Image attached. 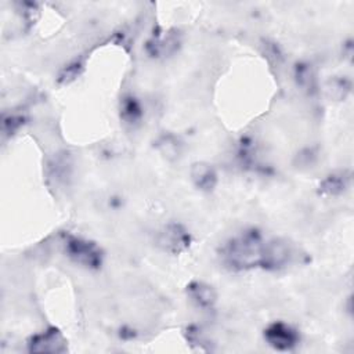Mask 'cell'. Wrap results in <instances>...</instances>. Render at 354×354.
I'll list each match as a JSON object with an SVG mask.
<instances>
[{
    "instance_id": "obj_1",
    "label": "cell",
    "mask_w": 354,
    "mask_h": 354,
    "mask_svg": "<svg viewBox=\"0 0 354 354\" xmlns=\"http://www.w3.org/2000/svg\"><path fill=\"white\" fill-rule=\"evenodd\" d=\"M264 243L256 231H249L231 239L224 248V261L236 270L261 264Z\"/></svg>"
},
{
    "instance_id": "obj_2",
    "label": "cell",
    "mask_w": 354,
    "mask_h": 354,
    "mask_svg": "<svg viewBox=\"0 0 354 354\" xmlns=\"http://www.w3.org/2000/svg\"><path fill=\"white\" fill-rule=\"evenodd\" d=\"M66 252L76 263L86 267H98L101 264V253L91 242L79 238H69L66 242Z\"/></svg>"
},
{
    "instance_id": "obj_3",
    "label": "cell",
    "mask_w": 354,
    "mask_h": 354,
    "mask_svg": "<svg viewBox=\"0 0 354 354\" xmlns=\"http://www.w3.org/2000/svg\"><path fill=\"white\" fill-rule=\"evenodd\" d=\"M264 337L268 342V344L277 350H290L299 342L297 332L282 322L271 324L266 329Z\"/></svg>"
},
{
    "instance_id": "obj_4",
    "label": "cell",
    "mask_w": 354,
    "mask_h": 354,
    "mask_svg": "<svg viewBox=\"0 0 354 354\" xmlns=\"http://www.w3.org/2000/svg\"><path fill=\"white\" fill-rule=\"evenodd\" d=\"M159 245L171 253H180L189 245V235L178 224H169L159 235Z\"/></svg>"
},
{
    "instance_id": "obj_5",
    "label": "cell",
    "mask_w": 354,
    "mask_h": 354,
    "mask_svg": "<svg viewBox=\"0 0 354 354\" xmlns=\"http://www.w3.org/2000/svg\"><path fill=\"white\" fill-rule=\"evenodd\" d=\"M66 350L65 340L57 329H50L30 339L29 351L33 353H64Z\"/></svg>"
},
{
    "instance_id": "obj_6",
    "label": "cell",
    "mask_w": 354,
    "mask_h": 354,
    "mask_svg": "<svg viewBox=\"0 0 354 354\" xmlns=\"http://www.w3.org/2000/svg\"><path fill=\"white\" fill-rule=\"evenodd\" d=\"M290 259V249L285 242L272 241L264 243L261 264L266 268H279L283 267Z\"/></svg>"
},
{
    "instance_id": "obj_7",
    "label": "cell",
    "mask_w": 354,
    "mask_h": 354,
    "mask_svg": "<svg viewBox=\"0 0 354 354\" xmlns=\"http://www.w3.org/2000/svg\"><path fill=\"white\" fill-rule=\"evenodd\" d=\"M192 180L195 185L203 191H210L217 180V176L210 165L206 163H195L191 170Z\"/></svg>"
},
{
    "instance_id": "obj_8",
    "label": "cell",
    "mask_w": 354,
    "mask_h": 354,
    "mask_svg": "<svg viewBox=\"0 0 354 354\" xmlns=\"http://www.w3.org/2000/svg\"><path fill=\"white\" fill-rule=\"evenodd\" d=\"M188 295L189 297L203 308H209L216 301V293L212 289V286L202 283V282H194L188 286Z\"/></svg>"
},
{
    "instance_id": "obj_9",
    "label": "cell",
    "mask_w": 354,
    "mask_h": 354,
    "mask_svg": "<svg viewBox=\"0 0 354 354\" xmlns=\"http://www.w3.org/2000/svg\"><path fill=\"white\" fill-rule=\"evenodd\" d=\"M346 187V178L340 174V176H329L322 184H321V191L329 195H335V194H340Z\"/></svg>"
}]
</instances>
